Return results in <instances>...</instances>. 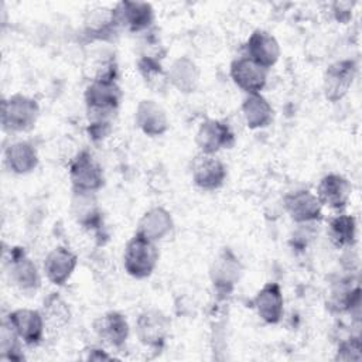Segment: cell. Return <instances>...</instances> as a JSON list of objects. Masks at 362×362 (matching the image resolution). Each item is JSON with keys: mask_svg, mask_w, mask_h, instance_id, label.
Masks as SVG:
<instances>
[{"mask_svg": "<svg viewBox=\"0 0 362 362\" xmlns=\"http://www.w3.org/2000/svg\"><path fill=\"white\" fill-rule=\"evenodd\" d=\"M93 331L102 342L119 349L126 344L130 327L122 313L107 311L93 321Z\"/></svg>", "mask_w": 362, "mask_h": 362, "instance_id": "17", "label": "cell"}, {"mask_svg": "<svg viewBox=\"0 0 362 362\" xmlns=\"http://www.w3.org/2000/svg\"><path fill=\"white\" fill-rule=\"evenodd\" d=\"M78 256L65 246H57L44 259V274L54 286H64L74 274Z\"/></svg>", "mask_w": 362, "mask_h": 362, "instance_id": "18", "label": "cell"}, {"mask_svg": "<svg viewBox=\"0 0 362 362\" xmlns=\"http://www.w3.org/2000/svg\"><path fill=\"white\" fill-rule=\"evenodd\" d=\"M243 120L252 130L264 129L273 122V107L262 93H250L242 102L240 106Z\"/></svg>", "mask_w": 362, "mask_h": 362, "instance_id": "25", "label": "cell"}, {"mask_svg": "<svg viewBox=\"0 0 362 362\" xmlns=\"http://www.w3.org/2000/svg\"><path fill=\"white\" fill-rule=\"evenodd\" d=\"M71 212L75 221L88 230H100L103 228L102 212L95 198V192L74 191Z\"/></svg>", "mask_w": 362, "mask_h": 362, "instance_id": "21", "label": "cell"}, {"mask_svg": "<svg viewBox=\"0 0 362 362\" xmlns=\"http://www.w3.org/2000/svg\"><path fill=\"white\" fill-rule=\"evenodd\" d=\"M229 75L233 83L246 95L260 93L267 83V69L257 65L246 55L230 62Z\"/></svg>", "mask_w": 362, "mask_h": 362, "instance_id": "13", "label": "cell"}, {"mask_svg": "<svg viewBox=\"0 0 362 362\" xmlns=\"http://www.w3.org/2000/svg\"><path fill=\"white\" fill-rule=\"evenodd\" d=\"M243 273L239 257L229 247H223L209 267V279L218 298L232 294Z\"/></svg>", "mask_w": 362, "mask_h": 362, "instance_id": "4", "label": "cell"}, {"mask_svg": "<svg viewBox=\"0 0 362 362\" xmlns=\"http://www.w3.org/2000/svg\"><path fill=\"white\" fill-rule=\"evenodd\" d=\"M351 194V182L341 174L329 173L320 180L315 195L322 205H327L335 211H341L348 205Z\"/></svg>", "mask_w": 362, "mask_h": 362, "instance_id": "19", "label": "cell"}, {"mask_svg": "<svg viewBox=\"0 0 362 362\" xmlns=\"http://www.w3.org/2000/svg\"><path fill=\"white\" fill-rule=\"evenodd\" d=\"M283 206L296 223L317 222L322 216V204L318 197L308 189H297L287 194Z\"/></svg>", "mask_w": 362, "mask_h": 362, "instance_id": "14", "label": "cell"}, {"mask_svg": "<svg viewBox=\"0 0 362 362\" xmlns=\"http://www.w3.org/2000/svg\"><path fill=\"white\" fill-rule=\"evenodd\" d=\"M171 328L170 318L157 308H148L136 320L137 339L147 348L161 349L165 345Z\"/></svg>", "mask_w": 362, "mask_h": 362, "instance_id": "6", "label": "cell"}, {"mask_svg": "<svg viewBox=\"0 0 362 362\" xmlns=\"http://www.w3.org/2000/svg\"><path fill=\"white\" fill-rule=\"evenodd\" d=\"M69 180L74 191L96 192L105 184V174L93 154L83 148L69 163Z\"/></svg>", "mask_w": 362, "mask_h": 362, "instance_id": "5", "label": "cell"}, {"mask_svg": "<svg viewBox=\"0 0 362 362\" xmlns=\"http://www.w3.org/2000/svg\"><path fill=\"white\" fill-rule=\"evenodd\" d=\"M83 99L89 123L112 122L120 106L122 89L116 79H95L86 86Z\"/></svg>", "mask_w": 362, "mask_h": 362, "instance_id": "1", "label": "cell"}, {"mask_svg": "<svg viewBox=\"0 0 362 362\" xmlns=\"http://www.w3.org/2000/svg\"><path fill=\"white\" fill-rule=\"evenodd\" d=\"M38 116L40 105L31 96L14 93L1 102V124L7 132H30L34 129Z\"/></svg>", "mask_w": 362, "mask_h": 362, "instance_id": "3", "label": "cell"}, {"mask_svg": "<svg viewBox=\"0 0 362 362\" xmlns=\"http://www.w3.org/2000/svg\"><path fill=\"white\" fill-rule=\"evenodd\" d=\"M252 304L262 321L270 325L279 324L284 313V297L280 284L276 281L266 283L256 293Z\"/></svg>", "mask_w": 362, "mask_h": 362, "instance_id": "16", "label": "cell"}, {"mask_svg": "<svg viewBox=\"0 0 362 362\" xmlns=\"http://www.w3.org/2000/svg\"><path fill=\"white\" fill-rule=\"evenodd\" d=\"M137 69L144 83L153 92H161L170 85L167 71L163 68L157 55H141L137 61Z\"/></svg>", "mask_w": 362, "mask_h": 362, "instance_id": "28", "label": "cell"}, {"mask_svg": "<svg viewBox=\"0 0 362 362\" xmlns=\"http://www.w3.org/2000/svg\"><path fill=\"white\" fill-rule=\"evenodd\" d=\"M192 182L204 191L219 189L226 180V165L215 154L199 153L191 165Z\"/></svg>", "mask_w": 362, "mask_h": 362, "instance_id": "11", "label": "cell"}, {"mask_svg": "<svg viewBox=\"0 0 362 362\" xmlns=\"http://www.w3.org/2000/svg\"><path fill=\"white\" fill-rule=\"evenodd\" d=\"M6 321L27 346H37L41 344L47 328L41 311L33 308H17L8 313Z\"/></svg>", "mask_w": 362, "mask_h": 362, "instance_id": "10", "label": "cell"}, {"mask_svg": "<svg viewBox=\"0 0 362 362\" xmlns=\"http://www.w3.org/2000/svg\"><path fill=\"white\" fill-rule=\"evenodd\" d=\"M20 338L14 332V329L7 324L4 320L1 325V332H0V349H1V358L4 359H16L20 361L23 359V355L20 354Z\"/></svg>", "mask_w": 362, "mask_h": 362, "instance_id": "29", "label": "cell"}, {"mask_svg": "<svg viewBox=\"0 0 362 362\" xmlns=\"http://www.w3.org/2000/svg\"><path fill=\"white\" fill-rule=\"evenodd\" d=\"M41 314L44 317L45 327L51 329H61L71 321L69 304L58 293H49L44 298Z\"/></svg>", "mask_w": 362, "mask_h": 362, "instance_id": "27", "label": "cell"}, {"mask_svg": "<svg viewBox=\"0 0 362 362\" xmlns=\"http://www.w3.org/2000/svg\"><path fill=\"white\" fill-rule=\"evenodd\" d=\"M4 163L13 174L25 175L38 167L40 158L37 148L30 141L20 140L6 147Z\"/></svg>", "mask_w": 362, "mask_h": 362, "instance_id": "22", "label": "cell"}, {"mask_svg": "<svg viewBox=\"0 0 362 362\" xmlns=\"http://www.w3.org/2000/svg\"><path fill=\"white\" fill-rule=\"evenodd\" d=\"M158 257L160 253L156 242L136 232L124 246L123 266L129 276L143 280L153 274L157 267Z\"/></svg>", "mask_w": 362, "mask_h": 362, "instance_id": "2", "label": "cell"}, {"mask_svg": "<svg viewBox=\"0 0 362 362\" xmlns=\"http://www.w3.org/2000/svg\"><path fill=\"white\" fill-rule=\"evenodd\" d=\"M362 345L359 337H349L348 339L339 342L337 349V361H361L362 359Z\"/></svg>", "mask_w": 362, "mask_h": 362, "instance_id": "30", "label": "cell"}, {"mask_svg": "<svg viewBox=\"0 0 362 362\" xmlns=\"http://www.w3.org/2000/svg\"><path fill=\"white\" fill-rule=\"evenodd\" d=\"M358 72L355 59H339L332 62L324 72L322 92L327 100L339 102L349 92Z\"/></svg>", "mask_w": 362, "mask_h": 362, "instance_id": "7", "label": "cell"}, {"mask_svg": "<svg viewBox=\"0 0 362 362\" xmlns=\"http://www.w3.org/2000/svg\"><path fill=\"white\" fill-rule=\"evenodd\" d=\"M134 122L136 126L150 137L163 136L170 127L165 110L153 99H143L139 102L134 112Z\"/></svg>", "mask_w": 362, "mask_h": 362, "instance_id": "20", "label": "cell"}, {"mask_svg": "<svg viewBox=\"0 0 362 362\" xmlns=\"http://www.w3.org/2000/svg\"><path fill=\"white\" fill-rule=\"evenodd\" d=\"M7 274L10 281L21 291H34L41 279L34 262L27 256L24 247H13L7 259Z\"/></svg>", "mask_w": 362, "mask_h": 362, "instance_id": "12", "label": "cell"}, {"mask_svg": "<svg viewBox=\"0 0 362 362\" xmlns=\"http://www.w3.org/2000/svg\"><path fill=\"white\" fill-rule=\"evenodd\" d=\"M245 52L247 58L269 71V68L277 64L281 49L273 34L257 28L249 35L245 44Z\"/></svg>", "mask_w": 362, "mask_h": 362, "instance_id": "15", "label": "cell"}, {"mask_svg": "<svg viewBox=\"0 0 362 362\" xmlns=\"http://www.w3.org/2000/svg\"><path fill=\"white\" fill-rule=\"evenodd\" d=\"M352 7L354 3L351 1H335L332 3V14L337 21L339 23H348L352 16Z\"/></svg>", "mask_w": 362, "mask_h": 362, "instance_id": "31", "label": "cell"}, {"mask_svg": "<svg viewBox=\"0 0 362 362\" xmlns=\"http://www.w3.org/2000/svg\"><path fill=\"white\" fill-rule=\"evenodd\" d=\"M236 137L230 126L219 119L204 120L195 134V144L199 153L215 154L223 148H232Z\"/></svg>", "mask_w": 362, "mask_h": 362, "instance_id": "8", "label": "cell"}, {"mask_svg": "<svg viewBox=\"0 0 362 362\" xmlns=\"http://www.w3.org/2000/svg\"><path fill=\"white\" fill-rule=\"evenodd\" d=\"M112 16L119 28L130 33L146 31L154 23V8L146 1L123 0L112 8Z\"/></svg>", "mask_w": 362, "mask_h": 362, "instance_id": "9", "label": "cell"}, {"mask_svg": "<svg viewBox=\"0 0 362 362\" xmlns=\"http://www.w3.org/2000/svg\"><path fill=\"white\" fill-rule=\"evenodd\" d=\"M173 228L174 221L170 211L163 206H153L141 215L136 232L157 243L168 236Z\"/></svg>", "mask_w": 362, "mask_h": 362, "instance_id": "23", "label": "cell"}, {"mask_svg": "<svg viewBox=\"0 0 362 362\" xmlns=\"http://www.w3.org/2000/svg\"><path fill=\"white\" fill-rule=\"evenodd\" d=\"M327 233L334 246L348 249L356 240V219L352 215H337L329 219Z\"/></svg>", "mask_w": 362, "mask_h": 362, "instance_id": "26", "label": "cell"}, {"mask_svg": "<svg viewBox=\"0 0 362 362\" xmlns=\"http://www.w3.org/2000/svg\"><path fill=\"white\" fill-rule=\"evenodd\" d=\"M86 359L90 361H103V359H112L110 355H107L103 349L100 348H90L89 349V355L86 356Z\"/></svg>", "mask_w": 362, "mask_h": 362, "instance_id": "32", "label": "cell"}, {"mask_svg": "<svg viewBox=\"0 0 362 362\" xmlns=\"http://www.w3.org/2000/svg\"><path fill=\"white\" fill-rule=\"evenodd\" d=\"M168 83L181 93H192L199 83V68L188 57H178L167 69Z\"/></svg>", "mask_w": 362, "mask_h": 362, "instance_id": "24", "label": "cell"}]
</instances>
